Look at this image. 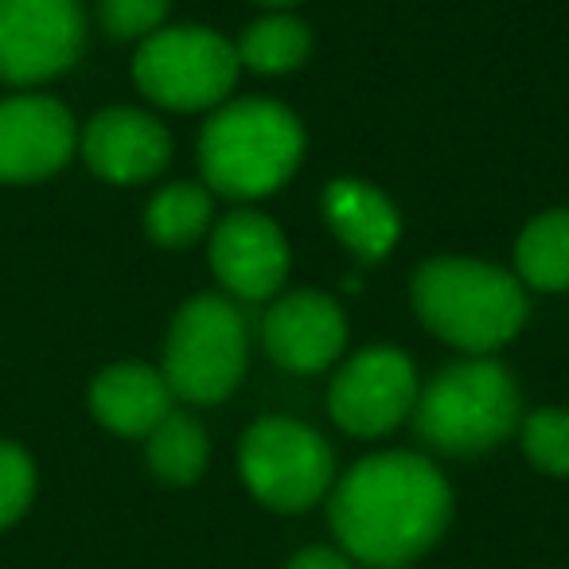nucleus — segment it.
I'll list each match as a JSON object with an SVG mask.
<instances>
[{"label": "nucleus", "instance_id": "f257e3e1", "mask_svg": "<svg viewBox=\"0 0 569 569\" xmlns=\"http://www.w3.org/2000/svg\"><path fill=\"white\" fill-rule=\"evenodd\" d=\"M452 511L445 476L413 452H379L351 468L332 496V530L356 561L395 569L441 538Z\"/></svg>", "mask_w": 569, "mask_h": 569}, {"label": "nucleus", "instance_id": "6ab92c4d", "mask_svg": "<svg viewBox=\"0 0 569 569\" xmlns=\"http://www.w3.org/2000/svg\"><path fill=\"white\" fill-rule=\"evenodd\" d=\"M211 222V196L199 183H168L144 211V227H149L152 242L160 246H191Z\"/></svg>", "mask_w": 569, "mask_h": 569}, {"label": "nucleus", "instance_id": "5701e85b", "mask_svg": "<svg viewBox=\"0 0 569 569\" xmlns=\"http://www.w3.org/2000/svg\"><path fill=\"white\" fill-rule=\"evenodd\" d=\"M289 569H351V558L340 550H328V546H312V550H301Z\"/></svg>", "mask_w": 569, "mask_h": 569}, {"label": "nucleus", "instance_id": "f3484780", "mask_svg": "<svg viewBox=\"0 0 569 569\" xmlns=\"http://www.w3.org/2000/svg\"><path fill=\"white\" fill-rule=\"evenodd\" d=\"M312 36L297 17H266L250 24L238 40V63L258 74H284L309 59Z\"/></svg>", "mask_w": 569, "mask_h": 569}, {"label": "nucleus", "instance_id": "0eeeda50", "mask_svg": "<svg viewBox=\"0 0 569 569\" xmlns=\"http://www.w3.org/2000/svg\"><path fill=\"white\" fill-rule=\"evenodd\" d=\"M242 476L273 511H309L332 483V449L293 418H261L242 437Z\"/></svg>", "mask_w": 569, "mask_h": 569}, {"label": "nucleus", "instance_id": "1a4fd4ad", "mask_svg": "<svg viewBox=\"0 0 569 569\" xmlns=\"http://www.w3.org/2000/svg\"><path fill=\"white\" fill-rule=\"evenodd\" d=\"M418 402V375L398 348H367L336 375L328 410L336 426L356 437H379L395 429Z\"/></svg>", "mask_w": 569, "mask_h": 569}, {"label": "nucleus", "instance_id": "412c9836", "mask_svg": "<svg viewBox=\"0 0 569 569\" xmlns=\"http://www.w3.org/2000/svg\"><path fill=\"white\" fill-rule=\"evenodd\" d=\"M36 491V468L28 452L12 441H0V530L28 511Z\"/></svg>", "mask_w": 569, "mask_h": 569}, {"label": "nucleus", "instance_id": "dca6fc26", "mask_svg": "<svg viewBox=\"0 0 569 569\" xmlns=\"http://www.w3.org/2000/svg\"><path fill=\"white\" fill-rule=\"evenodd\" d=\"M519 277L542 293L569 289V211H546L522 230L515 250Z\"/></svg>", "mask_w": 569, "mask_h": 569}, {"label": "nucleus", "instance_id": "aec40b11", "mask_svg": "<svg viewBox=\"0 0 569 569\" xmlns=\"http://www.w3.org/2000/svg\"><path fill=\"white\" fill-rule=\"evenodd\" d=\"M522 449L538 472L569 476V410H538L522 426Z\"/></svg>", "mask_w": 569, "mask_h": 569}, {"label": "nucleus", "instance_id": "9b49d317", "mask_svg": "<svg viewBox=\"0 0 569 569\" xmlns=\"http://www.w3.org/2000/svg\"><path fill=\"white\" fill-rule=\"evenodd\" d=\"M261 340L277 367L297 375L325 371L348 343V325L332 297L325 293H289L266 312Z\"/></svg>", "mask_w": 569, "mask_h": 569}, {"label": "nucleus", "instance_id": "39448f33", "mask_svg": "<svg viewBox=\"0 0 569 569\" xmlns=\"http://www.w3.org/2000/svg\"><path fill=\"white\" fill-rule=\"evenodd\" d=\"M246 371V320L222 297L180 309L164 348V382L183 402H222Z\"/></svg>", "mask_w": 569, "mask_h": 569}, {"label": "nucleus", "instance_id": "4be33fe9", "mask_svg": "<svg viewBox=\"0 0 569 569\" xmlns=\"http://www.w3.org/2000/svg\"><path fill=\"white\" fill-rule=\"evenodd\" d=\"M164 17H168V0H102L98 4V20H102V28L113 40L152 36Z\"/></svg>", "mask_w": 569, "mask_h": 569}, {"label": "nucleus", "instance_id": "b1692460", "mask_svg": "<svg viewBox=\"0 0 569 569\" xmlns=\"http://www.w3.org/2000/svg\"><path fill=\"white\" fill-rule=\"evenodd\" d=\"M258 4H269V9H284V4H297V0H258Z\"/></svg>", "mask_w": 569, "mask_h": 569}, {"label": "nucleus", "instance_id": "f8f14e48", "mask_svg": "<svg viewBox=\"0 0 569 569\" xmlns=\"http://www.w3.org/2000/svg\"><path fill=\"white\" fill-rule=\"evenodd\" d=\"M211 266L230 293L246 297V301H266L284 284L289 246L273 219L238 211L214 227Z\"/></svg>", "mask_w": 569, "mask_h": 569}, {"label": "nucleus", "instance_id": "7ed1b4c3", "mask_svg": "<svg viewBox=\"0 0 569 569\" xmlns=\"http://www.w3.org/2000/svg\"><path fill=\"white\" fill-rule=\"evenodd\" d=\"M301 152V121L266 98L222 106L199 137L207 188L227 199H258L277 191L297 172Z\"/></svg>", "mask_w": 569, "mask_h": 569}, {"label": "nucleus", "instance_id": "2eb2a0df", "mask_svg": "<svg viewBox=\"0 0 569 569\" xmlns=\"http://www.w3.org/2000/svg\"><path fill=\"white\" fill-rule=\"evenodd\" d=\"M325 214L340 242L359 258L375 261L395 250L398 242V211L379 188L363 180H336L325 191Z\"/></svg>", "mask_w": 569, "mask_h": 569}, {"label": "nucleus", "instance_id": "6e6552de", "mask_svg": "<svg viewBox=\"0 0 569 569\" xmlns=\"http://www.w3.org/2000/svg\"><path fill=\"white\" fill-rule=\"evenodd\" d=\"M87 17L79 0H0V79L43 82L82 56Z\"/></svg>", "mask_w": 569, "mask_h": 569}, {"label": "nucleus", "instance_id": "20e7f679", "mask_svg": "<svg viewBox=\"0 0 569 569\" xmlns=\"http://www.w3.org/2000/svg\"><path fill=\"white\" fill-rule=\"evenodd\" d=\"M413 421L426 445L452 457L488 452L519 426V390L496 359H465L429 382L413 402Z\"/></svg>", "mask_w": 569, "mask_h": 569}, {"label": "nucleus", "instance_id": "4468645a", "mask_svg": "<svg viewBox=\"0 0 569 569\" xmlns=\"http://www.w3.org/2000/svg\"><path fill=\"white\" fill-rule=\"evenodd\" d=\"M90 410L121 437H149L172 413V390L164 375L141 363L110 367L90 387Z\"/></svg>", "mask_w": 569, "mask_h": 569}, {"label": "nucleus", "instance_id": "ddd939ff", "mask_svg": "<svg viewBox=\"0 0 569 569\" xmlns=\"http://www.w3.org/2000/svg\"><path fill=\"white\" fill-rule=\"evenodd\" d=\"M82 157L102 180L141 183L152 180L172 157L168 129L137 110H106L82 133Z\"/></svg>", "mask_w": 569, "mask_h": 569}, {"label": "nucleus", "instance_id": "a211bd4d", "mask_svg": "<svg viewBox=\"0 0 569 569\" xmlns=\"http://www.w3.org/2000/svg\"><path fill=\"white\" fill-rule=\"evenodd\" d=\"M149 465L164 483H191L207 468V433L188 413H168L149 433Z\"/></svg>", "mask_w": 569, "mask_h": 569}, {"label": "nucleus", "instance_id": "f03ea898", "mask_svg": "<svg viewBox=\"0 0 569 569\" xmlns=\"http://www.w3.org/2000/svg\"><path fill=\"white\" fill-rule=\"evenodd\" d=\"M413 309L445 343L488 356L527 320V293L507 269L468 258H433L413 273Z\"/></svg>", "mask_w": 569, "mask_h": 569}, {"label": "nucleus", "instance_id": "9d476101", "mask_svg": "<svg viewBox=\"0 0 569 569\" xmlns=\"http://www.w3.org/2000/svg\"><path fill=\"white\" fill-rule=\"evenodd\" d=\"M74 152V121L56 98L0 102V180L24 183L59 172Z\"/></svg>", "mask_w": 569, "mask_h": 569}, {"label": "nucleus", "instance_id": "423d86ee", "mask_svg": "<svg viewBox=\"0 0 569 569\" xmlns=\"http://www.w3.org/2000/svg\"><path fill=\"white\" fill-rule=\"evenodd\" d=\"M238 51L211 28H164L144 36L133 59V79L168 110L219 106L238 82Z\"/></svg>", "mask_w": 569, "mask_h": 569}]
</instances>
